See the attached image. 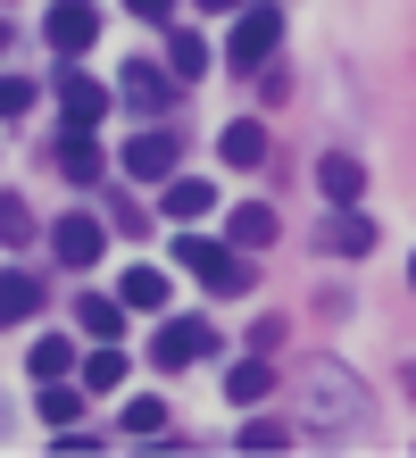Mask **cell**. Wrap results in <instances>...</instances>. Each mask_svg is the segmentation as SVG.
<instances>
[{
  "mask_svg": "<svg viewBox=\"0 0 416 458\" xmlns=\"http://www.w3.org/2000/svg\"><path fill=\"white\" fill-rule=\"evenodd\" d=\"M292 400H300V417H309L317 434H358V425H367V384H358L342 359H309L292 375Z\"/></svg>",
  "mask_w": 416,
  "mask_h": 458,
  "instance_id": "cell-1",
  "label": "cell"
},
{
  "mask_svg": "<svg viewBox=\"0 0 416 458\" xmlns=\"http://www.w3.org/2000/svg\"><path fill=\"white\" fill-rule=\"evenodd\" d=\"M175 267H183V276H200L208 292H225V301L259 284V276H250V250H242V242H208V233H175Z\"/></svg>",
  "mask_w": 416,
  "mask_h": 458,
  "instance_id": "cell-2",
  "label": "cell"
},
{
  "mask_svg": "<svg viewBox=\"0 0 416 458\" xmlns=\"http://www.w3.org/2000/svg\"><path fill=\"white\" fill-rule=\"evenodd\" d=\"M92 34H100L92 0H50V9H42V42L59 50V59H83V50H92Z\"/></svg>",
  "mask_w": 416,
  "mask_h": 458,
  "instance_id": "cell-3",
  "label": "cell"
},
{
  "mask_svg": "<svg viewBox=\"0 0 416 458\" xmlns=\"http://www.w3.org/2000/svg\"><path fill=\"white\" fill-rule=\"evenodd\" d=\"M208 350H216V334L200 326V317H166V326H158V342H150V359L175 375V367H191V359H208Z\"/></svg>",
  "mask_w": 416,
  "mask_h": 458,
  "instance_id": "cell-4",
  "label": "cell"
},
{
  "mask_svg": "<svg viewBox=\"0 0 416 458\" xmlns=\"http://www.w3.org/2000/svg\"><path fill=\"white\" fill-rule=\"evenodd\" d=\"M275 42H284V17H275V9H250V17L233 25L225 59H233V67H267V59H275Z\"/></svg>",
  "mask_w": 416,
  "mask_h": 458,
  "instance_id": "cell-5",
  "label": "cell"
},
{
  "mask_svg": "<svg viewBox=\"0 0 416 458\" xmlns=\"http://www.w3.org/2000/svg\"><path fill=\"white\" fill-rule=\"evenodd\" d=\"M317 242H325L333 259H367V250H375V217H358V200H342V208L317 225Z\"/></svg>",
  "mask_w": 416,
  "mask_h": 458,
  "instance_id": "cell-6",
  "label": "cell"
},
{
  "mask_svg": "<svg viewBox=\"0 0 416 458\" xmlns=\"http://www.w3.org/2000/svg\"><path fill=\"white\" fill-rule=\"evenodd\" d=\"M166 167H175V133H166V125H142V133L125 142V175H133V183H158Z\"/></svg>",
  "mask_w": 416,
  "mask_h": 458,
  "instance_id": "cell-7",
  "label": "cell"
},
{
  "mask_svg": "<svg viewBox=\"0 0 416 458\" xmlns=\"http://www.w3.org/2000/svg\"><path fill=\"white\" fill-rule=\"evenodd\" d=\"M50 250H59L67 267H100V250H108V225H100V217H59Z\"/></svg>",
  "mask_w": 416,
  "mask_h": 458,
  "instance_id": "cell-8",
  "label": "cell"
},
{
  "mask_svg": "<svg viewBox=\"0 0 416 458\" xmlns=\"http://www.w3.org/2000/svg\"><path fill=\"white\" fill-rule=\"evenodd\" d=\"M317 192H325L333 208H342V200H367V167H358L350 150H325V158H317Z\"/></svg>",
  "mask_w": 416,
  "mask_h": 458,
  "instance_id": "cell-9",
  "label": "cell"
},
{
  "mask_svg": "<svg viewBox=\"0 0 416 458\" xmlns=\"http://www.w3.org/2000/svg\"><path fill=\"white\" fill-rule=\"evenodd\" d=\"M117 84H125V100H133V109H142V117H150V109H166V100H175V92H183V84H175V67H166V75H158L150 59H133V67L117 75Z\"/></svg>",
  "mask_w": 416,
  "mask_h": 458,
  "instance_id": "cell-10",
  "label": "cell"
},
{
  "mask_svg": "<svg viewBox=\"0 0 416 458\" xmlns=\"http://www.w3.org/2000/svg\"><path fill=\"white\" fill-rule=\"evenodd\" d=\"M59 109H67V125H100L108 117V84H92V75H59Z\"/></svg>",
  "mask_w": 416,
  "mask_h": 458,
  "instance_id": "cell-11",
  "label": "cell"
},
{
  "mask_svg": "<svg viewBox=\"0 0 416 458\" xmlns=\"http://www.w3.org/2000/svg\"><path fill=\"white\" fill-rule=\"evenodd\" d=\"M59 175H67V183H100V142H92V125H67V133H59Z\"/></svg>",
  "mask_w": 416,
  "mask_h": 458,
  "instance_id": "cell-12",
  "label": "cell"
},
{
  "mask_svg": "<svg viewBox=\"0 0 416 458\" xmlns=\"http://www.w3.org/2000/svg\"><path fill=\"white\" fill-rule=\"evenodd\" d=\"M225 242H242V250H267V242H275V208H267V200L225 208Z\"/></svg>",
  "mask_w": 416,
  "mask_h": 458,
  "instance_id": "cell-13",
  "label": "cell"
},
{
  "mask_svg": "<svg viewBox=\"0 0 416 458\" xmlns=\"http://www.w3.org/2000/svg\"><path fill=\"white\" fill-rule=\"evenodd\" d=\"M225 167H242V175L267 167V125H259V117H233V125H225Z\"/></svg>",
  "mask_w": 416,
  "mask_h": 458,
  "instance_id": "cell-14",
  "label": "cell"
},
{
  "mask_svg": "<svg viewBox=\"0 0 416 458\" xmlns=\"http://www.w3.org/2000/svg\"><path fill=\"white\" fill-rule=\"evenodd\" d=\"M75 326L92 334V342H117V326H125V292H117V301H100V292H83V301H75Z\"/></svg>",
  "mask_w": 416,
  "mask_h": 458,
  "instance_id": "cell-15",
  "label": "cell"
},
{
  "mask_svg": "<svg viewBox=\"0 0 416 458\" xmlns=\"http://www.w3.org/2000/svg\"><path fill=\"white\" fill-rule=\"evenodd\" d=\"M267 392H275V359H242L225 375V400H242V409H250V400H267Z\"/></svg>",
  "mask_w": 416,
  "mask_h": 458,
  "instance_id": "cell-16",
  "label": "cell"
},
{
  "mask_svg": "<svg viewBox=\"0 0 416 458\" xmlns=\"http://www.w3.org/2000/svg\"><path fill=\"white\" fill-rule=\"evenodd\" d=\"M34 309H42V284L25 276V267H9V276H0V317L17 326V317H34Z\"/></svg>",
  "mask_w": 416,
  "mask_h": 458,
  "instance_id": "cell-17",
  "label": "cell"
},
{
  "mask_svg": "<svg viewBox=\"0 0 416 458\" xmlns=\"http://www.w3.org/2000/svg\"><path fill=\"white\" fill-rule=\"evenodd\" d=\"M67 367H75V342H59V334H42L25 350V375H34V384H50V375H67Z\"/></svg>",
  "mask_w": 416,
  "mask_h": 458,
  "instance_id": "cell-18",
  "label": "cell"
},
{
  "mask_svg": "<svg viewBox=\"0 0 416 458\" xmlns=\"http://www.w3.org/2000/svg\"><path fill=\"white\" fill-rule=\"evenodd\" d=\"M166 292L175 284H166L158 267H125V309H166Z\"/></svg>",
  "mask_w": 416,
  "mask_h": 458,
  "instance_id": "cell-19",
  "label": "cell"
},
{
  "mask_svg": "<svg viewBox=\"0 0 416 458\" xmlns=\"http://www.w3.org/2000/svg\"><path fill=\"white\" fill-rule=\"evenodd\" d=\"M34 409H42L50 425H75V417H83V392H75V384H59V375H50V384H42V400H34Z\"/></svg>",
  "mask_w": 416,
  "mask_h": 458,
  "instance_id": "cell-20",
  "label": "cell"
},
{
  "mask_svg": "<svg viewBox=\"0 0 416 458\" xmlns=\"http://www.w3.org/2000/svg\"><path fill=\"white\" fill-rule=\"evenodd\" d=\"M208 183H166V217H175V225H191V217H208Z\"/></svg>",
  "mask_w": 416,
  "mask_h": 458,
  "instance_id": "cell-21",
  "label": "cell"
},
{
  "mask_svg": "<svg viewBox=\"0 0 416 458\" xmlns=\"http://www.w3.org/2000/svg\"><path fill=\"white\" fill-rule=\"evenodd\" d=\"M125 384V350H92L83 359V392H117Z\"/></svg>",
  "mask_w": 416,
  "mask_h": 458,
  "instance_id": "cell-22",
  "label": "cell"
},
{
  "mask_svg": "<svg viewBox=\"0 0 416 458\" xmlns=\"http://www.w3.org/2000/svg\"><path fill=\"white\" fill-rule=\"evenodd\" d=\"M166 67H175V75H200L208 67V42L200 34H175V42H166Z\"/></svg>",
  "mask_w": 416,
  "mask_h": 458,
  "instance_id": "cell-23",
  "label": "cell"
},
{
  "mask_svg": "<svg viewBox=\"0 0 416 458\" xmlns=\"http://www.w3.org/2000/svg\"><path fill=\"white\" fill-rule=\"evenodd\" d=\"M125 434H166V400H133V409H125Z\"/></svg>",
  "mask_w": 416,
  "mask_h": 458,
  "instance_id": "cell-24",
  "label": "cell"
},
{
  "mask_svg": "<svg viewBox=\"0 0 416 458\" xmlns=\"http://www.w3.org/2000/svg\"><path fill=\"white\" fill-rule=\"evenodd\" d=\"M292 442V425H275V417H250L242 425V450H284Z\"/></svg>",
  "mask_w": 416,
  "mask_h": 458,
  "instance_id": "cell-25",
  "label": "cell"
},
{
  "mask_svg": "<svg viewBox=\"0 0 416 458\" xmlns=\"http://www.w3.org/2000/svg\"><path fill=\"white\" fill-rule=\"evenodd\" d=\"M34 109V84H25V75H9V84H0V117H25Z\"/></svg>",
  "mask_w": 416,
  "mask_h": 458,
  "instance_id": "cell-26",
  "label": "cell"
},
{
  "mask_svg": "<svg viewBox=\"0 0 416 458\" xmlns=\"http://www.w3.org/2000/svg\"><path fill=\"white\" fill-rule=\"evenodd\" d=\"M25 225H34V208L9 192V200H0V233H9V242H25Z\"/></svg>",
  "mask_w": 416,
  "mask_h": 458,
  "instance_id": "cell-27",
  "label": "cell"
},
{
  "mask_svg": "<svg viewBox=\"0 0 416 458\" xmlns=\"http://www.w3.org/2000/svg\"><path fill=\"white\" fill-rule=\"evenodd\" d=\"M125 9H133V17H150V25H158L166 9H175V0H125Z\"/></svg>",
  "mask_w": 416,
  "mask_h": 458,
  "instance_id": "cell-28",
  "label": "cell"
},
{
  "mask_svg": "<svg viewBox=\"0 0 416 458\" xmlns=\"http://www.w3.org/2000/svg\"><path fill=\"white\" fill-rule=\"evenodd\" d=\"M191 9H208V17H225V9H242V0H191Z\"/></svg>",
  "mask_w": 416,
  "mask_h": 458,
  "instance_id": "cell-29",
  "label": "cell"
},
{
  "mask_svg": "<svg viewBox=\"0 0 416 458\" xmlns=\"http://www.w3.org/2000/svg\"><path fill=\"white\" fill-rule=\"evenodd\" d=\"M408 284H416V259H408Z\"/></svg>",
  "mask_w": 416,
  "mask_h": 458,
  "instance_id": "cell-30",
  "label": "cell"
}]
</instances>
